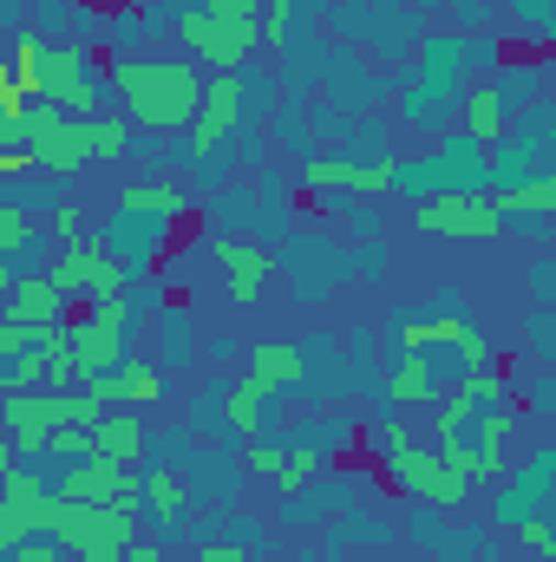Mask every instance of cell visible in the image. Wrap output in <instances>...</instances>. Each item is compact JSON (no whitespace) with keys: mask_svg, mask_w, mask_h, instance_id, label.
<instances>
[{"mask_svg":"<svg viewBox=\"0 0 556 562\" xmlns=\"http://www.w3.org/2000/svg\"><path fill=\"white\" fill-rule=\"evenodd\" d=\"M40 386H46V353L40 347H26L20 360L0 367V393H40Z\"/></svg>","mask_w":556,"mask_h":562,"instance_id":"29","label":"cell"},{"mask_svg":"<svg viewBox=\"0 0 556 562\" xmlns=\"http://www.w3.org/2000/svg\"><path fill=\"white\" fill-rule=\"evenodd\" d=\"M400 406H432L438 400V380H432V360L400 347V367H393V386H387Z\"/></svg>","mask_w":556,"mask_h":562,"instance_id":"22","label":"cell"},{"mask_svg":"<svg viewBox=\"0 0 556 562\" xmlns=\"http://www.w3.org/2000/svg\"><path fill=\"white\" fill-rule=\"evenodd\" d=\"M20 150L33 157V170H53V177H73L86 164V119L33 99L26 119H20Z\"/></svg>","mask_w":556,"mask_h":562,"instance_id":"5","label":"cell"},{"mask_svg":"<svg viewBox=\"0 0 556 562\" xmlns=\"http://www.w3.org/2000/svg\"><path fill=\"white\" fill-rule=\"evenodd\" d=\"M498 210H524V216H551L556 210V177H537V183H518L504 196H491Z\"/></svg>","mask_w":556,"mask_h":562,"instance_id":"28","label":"cell"},{"mask_svg":"<svg viewBox=\"0 0 556 562\" xmlns=\"http://www.w3.org/2000/svg\"><path fill=\"white\" fill-rule=\"evenodd\" d=\"M125 150H132V119H112V112L86 119V157H125Z\"/></svg>","mask_w":556,"mask_h":562,"instance_id":"27","label":"cell"},{"mask_svg":"<svg viewBox=\"0 0 556 562\" xmlns=\"http://www.w3.org/2000/svg\"><path fill=\"white\" fill-rule=\"evenodd\" d=\"M53 236H59V243H79V236H86V216H79V203H73V196H59V203H53Z\"/></svg>","mask_w":556,"mask_h":562,"instance_id":"35","label":"cell"},{"mask_svg":"<svg viewBox=\"0 0 556 562\" xmlns=\"http://www.w3.org/2000/svg\"><path fill=\"white\" fill-rule=\"evenodd\" d=\"M511 431H518V406H485L478 419L458 431V445L471 451V477H498L504 471V445H511Z\"/></svg>","mask_w":556,"mask_h":562,"instance_id":"13","label":"cell"},{"mask_svg":"<svg viewBox=\"0 0 556 562\" xmlns=\"http://www.w3.org/2000/svg\"><path fill=\"white\" fill-rule=\"evenodd\" d=\"M46 451H53L59 464H79V458H92V425H53Z\"/></svg>","mask_w":556,"mask_h":562,"instance_id":"30","label":"cell"},{"mask_svg":"<svg viewBox=\"0 0 556 562\" xmlns=\"http://www.w3.org/2000/svg\"><path fill=\"white\" fill-rule=\"evenodd\" d=\"M125 321H132V301L125 294H99V301H86L79 321H66L79 380H99V373H112L125 360Z\"/></svg>","mask_w":556,"mask_h":562,"instance_id":"4","label":"cell"},{"mask_svg":"<svg viewBox=\"0 0 556 562\" xmlns=\"http://www.w3.org/2000/svg\"><path fill=\"white\" fill-rule=\"evenodd\" d=\"M281 458L288 451H276V445H249V471H263V477H281Z\"/></svg>","mask_w":556,"mask_h":562,"instance_id":"36","label":"cell"},{"mask_svg":"<svg viewBox=\"0 0 556 562\" xmlns=\"http://www.w3.org/2000/svg\"><path fill=\"white\" fill-rule=\"evenodd\" d=\"M53 497L73 504H138V464H112V458H79L59 471Z\"/></svg>","mask_w":556,"mask_h":562,"instance_id":"9","label":"cell"},{"mask_svg":"<svg viewBox=\"0 0 556 562\" xmlns=\"http://www.w3.org/2000/svg\"><path fill=\"white\" fill-rule=\"evenodd\" d=\"M425 236H445V243H491L504 229V210L491 196H471V190H445V196H425L413 216Z\"/></svg>","mask_w":556,"mask_h":562,"instance_id":"7","label":"cell"},{"mask_svg":"<svg viewBox=\"0 0 556 562\" xmlns=\"http://www.w3.org/2000/svg\"><path fill=\"white\" fill-rule=\"evenodd\" d=\"M203 13H210V20H223V26H236V33H256L263 0H203Z\"/></svg>","mask_w":556,"mask_h":562,"instance_id":"32","label":"cell"},{"mask_svg":"<svg viewBox=\"0 0 556 562\" xmlns=\"http://www.w3.org/2000/svg\"><path fill=\"white\" fill-rule=\"evenodd\" d=\"M249 380H263L269 393L294 386V380H301V353H294V347H281V340H263V347L249 353Z\"/></svg>","mask_w":556,"mask_h":562,"instance_id":"24","label":"cell"},{"mask_svg":"<svg viewBox=\"0 0 556 562\" xmlns=\"http://www.w3.org/2000/svg\"><path fill=\"white\" fill-rule=\"evenodd\" d=\"M263 406H269V386H263V380H236L230 400H223V419H230L236 438H256V431H263Z\"/></svg>","mask_w":556,"mask_h":562,"instance_id":"23","label":"cell"},{"mask_svg":"<svg viewBox=\"0 0 556 562\" xmlns=\"http://www.w3.org/2000/svg\"><path fill=\"white\" fill-rule=\"evenodd\" d=\"M308 190H347V196H380L400 183V164H341V157H314L301 170Z\"/></svg>","mask_w":556,"mask_h":562,"instance_id":"14","label":"cell"},{"mask_svg":"<svg viewBox=\"0 0 556 562\" xmlns=\"http://www.w3.org/2000/svg\"><path fill=\"white\" fill-rule=\"evenodd\" d=\"M7 471H13V451H7V445H0V484H7Z\"/></svg>","mask_w":556,"mask_h":562,"instance_id":"43","label":"cell"},{"mask_svg":"<svg viewBox=\"0 0 556 562\" xmlns=\"http://www.w3.org/2000/svg\"><path fill=\"white\" fill-rule=\"evenodd\" d=\"M197 562H249V557H243L236 543H210V550H203V557H197Z\"/></svg>","mask_w":556,"mask_h":562,"instance_id":"41","label":"cell"},{"mask_svg":"<svg viewBox=\"0 0 556 562\" xmlns=\"http://www.w3.org/2000/svg\"><path fill=\"white\" fill-rule=\"evenodd\" d=\"M26 170H33L26 150H0V177H26Z\"/></svg>","mask_w":556,"mask_h":562,"instance_id":"39","label":"cell"},{"mask_svg":"<svg viewBox=\"0 0 556 562\" xmlns=\"http://www.w3.org/2000/svg\"><path fill=\"white\" fill-rule=\"evenodd\" d=\"M0 419H7V451L13 464L46 458V438L59 425V393H0Z\"/></svg>","mask_w":556,"mask_h":562,"instance_id":"10","label":"cell"},{"mask_svg":"<svg viewBox=\"0 0 556 562\" xmlns=\"http://www.w3.org/2000/svg\"><path fill=\"white\" fill-rule=\"evenodd\" d=\"M46 281H53L66 301H79V294H86V301H99V294H125V281H132V276H125V262H119L99 236H79V243H66V249H59V262L46 269Z\"/></svg>","mask_w":556,"mask_h":562,"instance_id":"6","label":"cell"},{"mask_svg":"<svg viewBox=\"0 0 556 562\" xmlns=\"http://www.w3.org/2000/svg\"><path fill=\"white\" fill-rule=\"evenodd\" d=\"M288 13H294V0H263V13H256V46H281V40H288Z\"/></svg>","mask_w":556,"mask_h":562,"instance_id":"33","label":"cell"},{"mask_svg":"<svg viewBox=\"0 0 556 562\" xmlns=\"http://www.w3.org/2000/svg\"><path fill=\"white\" fill-rule=\"evenodd\" d=\"M92 458H112V464H144L138 413H125V406H105V413L92 419Z\"/></svg>","mask_w":556,"mask_h":562,"instance_id":"19","label":"cell"},{"mask_svg":"<svg viewBox=\"0 0 556 562\" xmlns=\"http://www.w3.org/2000/svg\"><path fill=\"white\" fill-rule=\"evenodd\" d=\"M321 464H327V458H321L314 445H301V451H288V458H281V477H276V484H281V491H294V484H308Z\"/></svg>","mask_w":556,"mask_h":562,"instance_id":"34","label":"cell"},{"mask_svg":"<svg viewBox=\"0 0 556 562\" xmlns=\"http://www.w3.org/2000/svg\"><path fill=\"white\" fill-rule=\"evenodd\" d=\"M0 562H66V557H59L53 543H33V537H26L20 550H7V557H0Z\"/></svg>","mask_w":556,"mask_h":562,"instance_id":"37","label":"cell"},{"mask_svg":"<svg viewBox=\"0 0 556 562\" xmlns=\"http://www.w3.org/2000/svg\"><path fill=\"white\" fill-rule=\"evenodd\" d=\"M112 92L125 99V112L138 125H157V132H177L190 125L197 99H203V79L190 66H170V59H125L112 72Z\"/></svg>","mask_w":556,"mask_h":562,"instance_id":"2","label":"cell"},{"mask_svg":"<svg viewBox=\"0 0 556 562\" xmlns=\"http://www.w3.org/2000/svg\"><path fill=\"white\" fill-rule=\"evenodd\" d=\"M20 543H26V530H20V524L0 510V557H7V550H20Z\"/></svg>","mask_w":556,"mask_h":562,"instance_id":"40","label":"cell"},{"mask_svg":"<svg viewBox=\"0 0 556 562\" xmlns=\"http://www.w3.org/2000/svg\"><path fill=\"white\" fill-rule=\"evenodd\" d=\"M138 504L164 524V530H170V524L184 517V484H177L170 471H144V477H138Z\"/></svg>","mask_w":556,"mask_h":562,"instance_id":"26","label":"cell"},{"mask_svg":"<svg viewBox=\"0 0 556 562\" xmlns=\"http://www.w3.org/2000/svg\"><path fill=\"white\" fill-rule=\"evenodd\" d=\"M7 66H13V79H20L26 105L46 99V105H59V112H73V119H92V112H99V79L86 72V53H79V46H46V40L20 33L13 53H7Z\"/></svg>","mask_w":556,"mask_h":562,"instance_id":"1","label":"cell"},{"mask_svg":"<svg viewBox=\"0 0 556 562\" xmlns=\"http://www.w3.org/2000/svg\"><path fill=\"white\" fill-rule=\"evenodd\" d=\"M524 543H531L537 557H556V537H551V524H544V517H531V524H524Z\"/></svg>","mask_w":556,"mask_h":562,"instance_id":"38","label":"cell"},{"mask_svg":"<svg viewBox=\"0 0 556 562\" xmlns=\"http://www.w3.org/2000/svg\"><path fill=\"white\" fill-rule=\"evenodd\" d=\"M66 307H73V301H66L46 276H13L0 288V314H13V321H26V327H59Z\"/></svg>","mask_w":556,"mask_h":562,"instance_id":"16","label":"cell"},{"mask_svg":"<svg viewBox=\"0 0 556 562\" xmlns=\"http://www.w3.org/2000/svg\"><path fill=\"white\" fill-rule=\"evenodd\" d=\"M105 406H125V413H138V406H157L164 400V380H157V367L151 360H119L112 373H99V380H86Z\"/></svg>","mask_w":556,"mask_h":562,"instance_id":"17","label":"cell"},{"mask_svg":"<svg viewBox=\"0 0 556 562\" xmlns=\"http://www.w3.org/2000/svg\"><path fill=\"white\" fill-rule=\"evenodd\" d=\"M380 445H387L393 477H400L407 491H419L425 504H458V497L471 491V477H465V471H452L438 451H419V445H407V431H400V425H387V431H380Z\"/></svg>","mask_w":556,"mask_h":562,"instance_id":"8","label":"cell"},{"mask_svg":"<svg viewBox=\"0 0 556 562\" xmlns=\"http://www.w3.org/2000/svg\"><path fill=\"white\" fill-rule=\"evenodd\" d=\"M216 262H223V276H230V301H256L263 294V281H269V256L256 249V243H236V236H223L216 243Z\"/></svg>","mask_w":556,"mask_h":562,"instance_id":"20","label":"cell"},{"mask_svg":"<svg viewBox=\"0 0 556 562\" xmlns=\"http://www.w3.org/2000/svg\"><path fill=\"white\" fill-rule=\"evenodd\" d=\"M26 243H33V216L0 196V256H13V249H26Z\"/></svg>","mask_w":556,"mask_h":562,"instance_id":"31","label":"cell"},{"mask_svg":"<svg viewBox=\"0 0 556 562\" xmlns=\"http://www.w3.org/2000/svg\"><path fill=\"white\" fill-rule=\"evenodd\" d=\"M465 132H471L478 144L504 138V92H498V86H478V92L465 99Z\"/></svg>","mask_w":556,"mask_h":562,"instance_id":"25","label":"cell"},{"mask_svg":"<svg viewBox=\"0 0 556 562\" xmlns=\"http://www.w3.org/2000/svg\"><path fill=\"white\" fill-rule=\"evenodd\" d=\"M119 562H164V550H157V543H132Z\"/></svg>","mask_w":556,"mask_h":562,"instance_id":"42","label":"cell"},{"mask_svg":"<svg viewBox=\"0 0 556 562\" xmlns=\"http://www.w3.org/2000/svg\"><path fill=\"white\" fill-rule=\"evenodd\" d=\"M400 347L407 353H425V347H458V360L471 367V373H485L498 353H491V340L471 327V314H458V307H445L438 321H407L400 327Z\"/></svg>","mask_w":556,"mask_h":562,"instance_id":"12","label":"cell"},{"mask_svg":"<svg viewBox=\"0 0 556 562\" xmlns=\"http://www.w3.org/2000/svg\"><path fill=\"white\" fill-rule=\"evenodd\" d=\"M177 33H184V46H190L197 59H210V66H243V53L256 46V33L223 26V20H210L203 7H190V13L177 20Z\"/></svg>","mask_w":556,"mask_h":562,"instance_id":"15","label":"cell"},{"mask_svg":"<svg viewBox=\"0 0 556 562\" xmlns=\"http://www.w3.org/2000/svg\"><path fill=\"white\" fill-rule=\"evenodd\" d=\"M236 105H243L236 72H223V79L203 86V99H197V112H190V164H216L223 138L236 132Z\"/></svg>","mask_w":556,"mask_h":562,"instance_id":"11","label":"cell"},{"mask_svg":"<svg viewBox=\"0 0 556 562\" xmlns=\"http://www.w3.org/2000/svg\"><path fill=\"white\" fill-rule=\"evenodd\" d=\"M138 510L144 504H73V497H53L46 537H53L73 562H119L132 550Z\"/></svg>","mask_w":556,"mask_h":562,"instance_id":"3","label":"cell"},{"mask_svg":"<svg viewBox=\"0 0 556 562\" xmlns=\"http://www.w3.org/2000/svg\"><path fill=\"white\" fill-rule=\"evenodd\" d=\"M119 210H125V216H164V223H177V216L190 210V196H184L177 183H132V190L119 196Z\"/></svg>","mask_w":556,"mask_h":562,"instance_id":"21","label":"cell"},{"mask_svg":"<svg viewBox=\"0 0 556 562\" xmlns=\"http://www.w3.org/2000/svg\"><path fill=\"white\" fill-rule=\"evenodd\" d=\"M0 510L33 537V530H46V517H53V491L40 484V471L33 464H13L7 471V484H0Z\"/></svg>","mask_w":556,"mask_h":562,"instance_id":"18","label":"cell"},{"mask_svg":"<svg viewBox=\"0 0 556 562\" xmlns=\"http://www.w3.org/2000/svg\"><path fill=\"white\" fill-rule=\"evenodd\" d=\"M0 288H7V256H0Z\"/></svg>","mask_w":556,"mask_h":562,"instance_id":"44","label":"cell"}]
</instances>
